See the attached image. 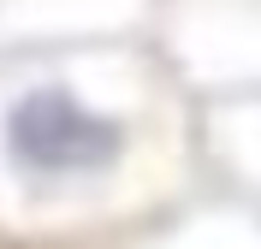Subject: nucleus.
<instances>
[{
    "mask_svg": "<svg viewBox=\"0 0 261 249\" xmlns=\"http://www.w3.org/2000/svg\"><path fill=\"white\" fill-rule=\"evenodd\" d=\"M6 154L30 178H83L125 154V125L83 107L71 89H30L6 113Z\"/></svg>",
    "mask_w": 261,
    "mask_h": 249,
    "instance_id": "1",
    "label": "nucleus"
}]
</instances>
